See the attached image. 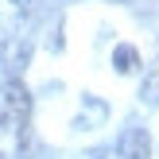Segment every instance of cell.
<instances>
[{
	"instance_id": "obj_1",
	"label": "cell",
	"mask_w": 159,
	"mask_h": 159,
	"mask_svg": "<svg viewBox=\"0 0 159 159\" xmlns=\"http://www.w3.org/2000/svg\"><path fill=\"white\" fill-rule=\"evenodd\" d=\"M31 62V43L27 39H4L0 43V82L8 78H20Z\"/></svg>"
},
{
	"instance_id": "obj_2",
	"label": "cell",
	"mask_w": 159,
	"mask_h": 159,
	"mask_svg": "<svg viewBox=\"0 0 159 159\" xmlns=\"http://www.w3.org/2000/svg\"><path fill=\"white\" fill-rule=\"evenodd\" d=\"M0 105L8 109V116H12L16 124H31V93H27V85L20 82V78H8L4 82V97H0Z\"/></svg>"
},
{
	"instance_id": "obj_3",
	"label": "cell",
	"mask_w": 159,
	"mask_h": 159,
	"mask_svg": "<svg viewBox=\"0 0 159 159\" xmlns=\"http://www.w3.org/2000/svg\"><path fill=\"white\" fill-rule=\"evenodd\" d=\"M116 159H152V136H148V128H124L116 136Z\"/></svg>"
},
{
	"instance_id": "obj_4",
	"label": "cell",
	"mask_w": 159,
	"mask_h": 159,
	"mask_svg": "<svg viewBox=\"0 0 159 159\" xmlns=\"http://www.w3.org/2000/svg\"><path fill=\"white\" fill-rule=\"evenodd\" d=\"M109 116V105L101 97H93V93H82V113H78V128H101Z\"/></svg>"
},
{
	"instance_id": "obj_5",
	"label": "cell",
	"mask_w": 159,
	"mask_h": 159,
	"mask_svg": "<svg viewBox=\"0 0 159 159\" xmlns=\"http://www.w3.org/2000/svg\"><path fill=\"white\" fill-rule=\"evenodd\" d=\"M113 66H116V74H136L140 70V51L128 47V43H120L113 51Z\"/></svg>"
},
{
	"instance_id": "obj_6",
	"label": "cell",
	"mask_w": 159,
	"mask_h": 159,
	"mask_svg": "<svg viewBox=\"0 0 159 159\" xmlns=\"http://www.w3.org/2000/svg\"><path fill=\"white\" fill-rule=\"evenodd\" d=\"M140 101H144V105H159V58L148 66L144 82H140Z\"/></svg>"
},
{
	"instance_id": "obj_7",
	"label": "cell",
	"mask_w": 159,
	"mask_h": 159,
	"mask_svg": "<svg viewBox=\"0 0 159 159\" xmlns=\"http://www.w3.org/2000/svg\"><path fill=\"white\" fill-rule=\"evenodd\" d=\"M8 120H12V116H8V109H4V105H0V132H4V128H8Z\"/></svg>"
},
{
	"instance_id": "obj_8",
	"label": "cell",
	"mask_w": 159,
	"mask_h": 159,
	"mask_svg": "<svg viewBox=\"0 0 159 159\" xmlns=\"http://www.w3.org/2000/svg\"><path fill=\"white\" fill-rule=\"evenodd\" d=\"M12 4H16V8H23V12H27V8L35 4V0H12Z\"/></svg>"
},
{
	"instance_id": "obj_9",
	"label": "cell",
	"mask_w": 159,
	"mask_h": 159,
	"mask_svg": "<svg viewBox=\"0 0 159 159\" xmlns=\"http://www.w3.org/2000/svg\"><path fill=\"white\" fill-rule=\"evenodd\" d=\"M0 159H8V155H4V152H0Z\"/></svg>"
},
{
	"instance_id": "obj_10",
	"label": "cell",
	"mask_w": 159,
	"mask_h": 159,
	"mask_svg": "<svg viewBox=\"0 0 159 159\" xmlns=\"http://www.w3.org/2000/svg\"><path fill=\"white\" fill-rule=\"evenodd\" d=\"M120 4H124V0H120Z\"/></svg>"
}]
</instances>
